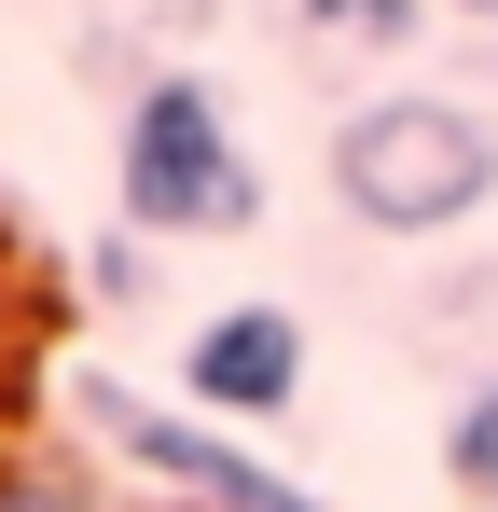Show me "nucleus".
I'll return each instance as SVG.
<instances>
[{"label": "nucleus", "instance_id": "obj_1", "mask_svg": "<svg viewBox=\"0 0 498 512\" xmlns=\"http://www.w3.org/2000/svg\"><path fill=\"white\" fill-rule=\"evenodd\" d=\"M332 194L374 236H457L498 194V125L471 97H443V84H402V97H374V111L332 125Z\"/></svg>", "mask_w": 498, "mask_h": 512}, {"label": "nucleus", "instance_id": "obj_2", "mask_svg": "<svg viewBox=\"0 0 498 512\" xmlns=\"http://www.w3.org/2000/svg\"><path fill=\"white\" fill-rule=\"evenodd\" d=\"M111 180H125V222L139 236H249L263 222V167L236 153L222 97L194 84V70H153V84L125 97Z\"/></svg>", "mask_w": 498, "mask_h": 512}, {"label": "nucleus", "instance_id": "obj_3", "mask_svg": "<svg viewBox=\"0 0 498 512\" xmlns=\"http://www.w3.org/2000/svg\"><path fill=\"white\" fill-rule=\"evenodd\" d=\"M97 429H111V457H139V471H153V485H180L194 512H319L277 457H249L236 429H208V416H166V402H125V388H111V402H97Z\"/></svg>", "mask_w": 498, "mask_h": 512}, {"label": "nucleus", "instance_id": "obj_4", "mask_svg": "<svg viewBox=\"0 0 498 512\" xmlns=\"http://www.w3.org/2000/svg\"><path fill=\"white\" fill-rule=\"evenodd\" d=\"M180 388H194V416L208 429H263L305 402V333H291V305H222L208 333L180 346Z\"/></svg>", "mask_w": 498, "mask_h": 512}, {"label": "nucleus", "instance_id": "obj_5", "mask_svg": "<svg viewBox=\"0 0 498 512\" xmlns=\"http://www.w3.org/2000/svg\"><path fill=\"white\" fill-rule=\"evenodd\" d=\"M305 28H319V42H374V56H402V42H429V0H305Z\"/></svg>", "mask_w": 498, "mask_h": 512}, {"label": "nucleus", "instance_id": "obj_6", "mask_svg": "<svg viewBox=\"0 0 498 512\" xmlns=\"http://www.w3.org/2000/svg\"><path fill=\"white\" fill-rule=\"evenodd\" d=\"M443 471H457V485L498 512V374L471 388V402H457V429H443Z\"/></svg>", "mask_w": 498, "mask_h": 512}, {"label": "nucleus", "instance_id": "obj_7", "mask_svg": "<svg viewBox=\"0 0 498 512\" xmlns=\"http://www.w3.org/2000/svg\"><path fill=\"white\" fill-rule=\"evenodd\" d=\"M0 512H111L83 471H42V457H0Z\"/></svg>", "mask_w": 498, "mask_h": 512}, {"label": "nucleus", "instance_id": "obj_8", "mask_svg": "<svg viewBox=\"0 0 498 512\" xmlns=\"http://www.w3.org/2000/svg\"><path fill=\"white\" fill-rule=\"evenodd\" d=\"M429 14H498V0H429Z\"/></svg>", "mask_w": 498, "mask_h": 512}]
</instances>
